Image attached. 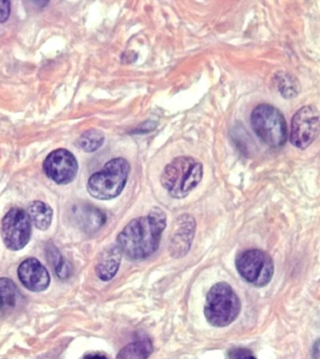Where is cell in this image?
I'll use <instances>...</instances> for the list:
<instances>
[{
  "label": "cell",
  "mask_w": 320,
  "mask_h": 359,
  "mask_svg": "<svg viewBox=\"0 0 320 359\" xmlns=\"http://www.w3.org/2000/svg\"><path fill=\"white\" fill-rule=\"evenodd\" d=\"M204 176L201 162L191 156H178L166 165L161 184L173 198H184L198 187Z\"/></svg>",
  "instance_id": "2"
},
{
  "label": "cell",
  "mask_w": 320,
  "mask_h": 359,
  "mask_svg": "<svg viewBox=\"0 0 320 359\" xmlns=\"http://www.w3.org/2000/svg\"><path fill=\"white\" fill-rule=\"evenodd\" d=\"M278 89L285 98H293L300 92L299 83L296 79L285 72H279L276 75Z\"/></svg>",
  "instance_id": "18"
},
{
  "label": "cell",
  "mask_w": 320,
  "mask_h": 359,
  "mask_svg": "<svg viewBox=\"0 0 320 359\" xmlns=\"http://www.w3.org/2000/svg\"><path fill=\"white\" fill-rule=\"evenodd\" d=\"M320 132V114L314 106H305L297 111L292 118L291 144L300 150L308 148L319 137Z\"/></svg>",
  "instance_id": "7"
},
{
  "label": "cell",
  "mask_w": 320,
  "mask_h": 359,
  "mask_svg": "<svg viewBox=\"0 0 320 359\" xmlns=\"http://www.w3.org/2000/svg\"><path fill=\"white\" fill-rule=\"evenodd\" d=\"M131 165L123 157L109 160L102 170L90 176L87 190L93 198L109 201L117 198L128 182Z\"/></svg>",
  "instance_id": "3"
},
{
  "label": "cell",
  "mask_w": 320,
  "mask_h": 359,
  "mask_svg": "<svg viewBox=\"0 0 320 359\" xmlns=\"http://www.w3.org/2000/svg\"><path fill=\"white\" fill-rule=\"evenodd\" d=\"M11 13V2L0 1V22L7 21Z\"/></svg>",
  "instance_id": "20"
},
{
  "label": "cell",
  "mask_w": 320,
  "mask_h": 359,
  "mask_svg": "<svg viewBox=\"0 0 320 359\" xmlns=\"http://www.w3.org/2000/svg\"><path fill=\"white\" fill-rule=\"evenodd\" d=\"M121 258H122V254L116 244L104 249L98 257L97 265H95V273L98 278L104 282L111 280L117 273Z\"/></svg>",
  "instance_id": "12"
},
{
  "label": "cell",
  "mask_w": 320,
  "mask_h": 359,
  "mask_svg": "<svg viewBox=\"0 0 320 359\" xmlns=\"http://www.w3.org/2000/svg\"><path fill=\"white\" fill-rule=\"evenodd\" d=\"M19 289L8 278H0V314L13 310L18 303Z\"/></svg>",
  "instance_id": "14"
},
{
  "label": "cell",
  "mask_w": 320,
  "mask_h": 359,
  "mask_svg": "<svg viewBox=\"0 0 320 359\" xmlns=\"http://www.w3.org/2000/svg\"><path fill=\"white\" fill-rule=\"evenodd\" d=\"M251 126L255 135L269 147H282L288 140L285 117L269 104L255 107L251 114Z\"/></svg>",
  "instance_id": "5"
},
{
  "label": "cell",
  "mask_w": 320,
  "mask_h": 359,
  "mask_svg": "<svg viewBox=\"0 0 320 359\" xmlns=\"http://www.w3.org/2000/svg\"><path fill=\"white\" fill-rule=\"evenodd\" d=\"M75 156L66 149H58L46 157L44 170L48 178L58 184H67L75 179L78 172Z\"/></svg>",
  "instance_id": "9"
},
{
  "label": "cell",
  "mask_w": 320,
  "mask_h": 359,
  "mask_svg": "<svg viewBox=\"0 0 320 359\" xmlns=\"http://www.w3.org/2000/svg\"><path fill=\"white\" fill-rule=\"evenodd\" d=\"M166 226L167 215L160 208H154L147 215L126 224L117 236L116 246L128 259H146L159 249Z\"/></svg>",
  "instance_id": "1"
},
{
  "label": "cell",
  "mask_w": 320,
  "mask_h": 359,
  "mask_svg": "<svg viewBox=\"0 0 320 359\" xmlns=\"http://www.w3.org/2000/svg\"><path fill=\"white\" fill-rule=\"evenodd\" d=\"M31 223L39 230L49 229L53 220V210L42 201H34L28 207Z\"/></svg>",
  "instance_id": "15"
},
{
  "label": "cell",
  "mask_w": 320,
  "mask_h": 359,
  "mask_svg": "<svg viewBox=\"0 0 320 359\" xmlns=\"http://www.w3.org/2000/svg\"><path fill=\"white\" fill-rule=\"evenodd\" d=\"M313 358L320 359V338L314 344Z\"/></svg>",
  "instance_id": "21"
},
{
  "label": "cell",
  "mask_w": 320,
  "mask_h": 359,
  "mask_svg": "<svg viewBox=\"0 0 320 359\" xmlns=\"http://www.w3.org/2000/svg\"><path fill=\"white\" fill-rule=\"evenodd\" d=\"M104 140H105V136L102 131L90 129L79 137L77 145L86 153H93L103 145Z\"/></svg>",
  "instance_id": "17"
},
{
  "label": "cell",
  "mask_w": 320,
  "mask_h": 359,
  "mask_svg": "<svg viewBox=\"0 0 320 359\" xmlns=\"http://www.w3.org/2000/svg\"><path fill=\"white\" fill-rule=\"evenodd\" d=\"M239 274L250 285L263 287L268 285L274 273V261L267 252L258 249L247 250L235 261Z\"/></svg>",
  "instance_id": "6"
},
{
  "label": "cell",
  "mask_w": 320,
  "mask_h": 359,
  "mask_svg": "<svg viewBox=\"0 0 320 359\" xmlns=\"http://www.w3.org/2000/svg\"><path fill=\"white\" fill-rule=\"evenodd\" d=\"M240 311V299L229 283H215L208 292L204 316L213 327H227L237 319Z\"/></svg>",
  "instance_id": "4"
},
{
  "label": "cell",
  "mask_w": 320,
  "mask_h": 359,
  "mask_svg": "<svg viewBox=\"0 0 320 359\" xmlns=\"http://www.w3.org/2000/svg\"><path fill=\"white\" fill-rule=\"evenodd\" d=\"M73 212L79 226L86 232L98 231L106 223L105 213L90 205H79Z\"/></svg>",
  "instance_id": "13"
},
{
  "label": "cell",
  "mask_w": 320,
  "mask_h": 359,
  "mask_svg": "<svg viewBox=\"0 0 320 359\" xmlns=\"http://www.w3.org/2000/svg\"><path fill=\"white\" fill-rule=\"evenodd\" d=\"M3 243L11 251H19L29 243L31 221L29 215L20 208L8 210L1 222Z\"/></svg>",
  "instance_id": "8"
},
{
  "label": "cell",
  "mask_w": 320,
  "mask_h": 359,
  "mask_svg": "<svg viewBox=\"0 0 320 359\" xmlns=\"http://www.w3.org/2000/svg\"><path fill=\"white\" fill-rule=\"evenodd\" d=\"M195 227L192 216L185 215L178 219L171 240L170 252L173 257H184L189 251L195 235Z\"/></svg>",
  "instance_id": "11"
},
{
  "label": "cell",
  "mask_w": 320,
  "mask_h": 359,
  "mask_svg": "<svg viewBox=\"0 0 320 359\" xmlns=\"http://www.w3.org/2000/svg\"><path fill=\"white\" fill-rule=\"evenodd\" d=\"M20 282L28 290L41 292L50 285V274L46 268L36 258H27L18 268Z\"/></svg>",
  "instance_id": "10"
},
{
  "label": "cell",
  "mask_w": 320,
  "mask_h": 359,
  "mask_svg": "<svg viewBox=\"0 0 320 359\" xmlns=\"http://www.w3.org/2000/svg\"><path fill=\"white\" fill-rule=\"evenodd\" d=\"M153 353V344L150 339H142L131 342L124 347L116 359H148Z\"/></svg>",
  "instance_id": "16"
},
{
  "label": "cell",
  "mask_w": 320,
  "mask_h": 359,
  "mask_svg": "<svg viewBox=\"0 0 320 359\" xmlns=\"http://www.w3.org/2000/svg\"><path fill=\"white\" fill-rule=\"evenodd\" d=\"M84 359H108L106 356L102 355H98V353H94V355H87L84 356Z\"/></svg>",
  "instance_id": "22"
},
{
  "label": "cell",
  "mask_w": 320,
  "mask_h": 359,
  "mask_svg": "<svg viewBox=\"0 0 320 359\" xmlns=\"http://www.w3.org/2000/svg\"><path fill=\"white\" fill-rule=\"evenodd\" d=\"M235 359H257L255 358V356L250 355H241L240 356H238V358H236Z\"/></svg>",
  "instance_id": "23"
},
{
  "label": "cell",
  "mask_w": 320,
  "mask_h": 359,
  "mask_svg": "<svg viewBox=\"0 0 320 359\" xmlns=\"http://www.w3.org/2000/svg\"><path fill=\"white\" fill-rule=\"evenodd\" d=\"M47 255L49 257L51 264L55 266V271L56 275L61 279H65L69 276L72 273V269L67 261L64 260V258L61 257L60 252L55 248V246L49 247L47 250Z\"/></svg>",
  "instance_id": "19"
}]
</instances>
